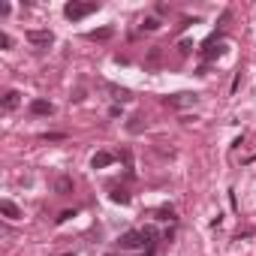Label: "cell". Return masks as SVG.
Here are the masks:
<instances>
[{
  "label": "cell",
  "mask_w": 256,
  "mask_h": 256,
  "mask_svg": "<svg viewBox=\"0 0 256 256\" xmlns=\"http://www.w3.org/2000/svg\"><path fill=\"white\" fill-rule=\"evenodd\" d=\"M97 9H100V3H94V0H88V3H82V0H72V3L63 6V15H66L69 21H82L85 15H91V12H97Z\"/></svg>",
  "instance_id": "6da1fadb"
},
{
  "label": "cell",
  "mask_w": 256,
  "mask_h": 256,
  "mask_svg": "<svg viewBox=\"0 0 256 256\" xmlns=\"http://www.w3.org/2000/svg\"><path fill=\"white\" fill-rule=\"evenodd\" d=\"M27 43L30 46H40V49H49L54 43V33L51 30H27Z\"/></svg>",
  "instance_id": "7a4b0ae2"
},
{
  "label": "cell",
  "mask_w": 256,
  "mask_h": 256,
  "mask_svg": "<svg viewBox=\"0 0 256 256\" xmlns=\"http://www.w3.org/2000/svg\"><path fill=\"white\" fill-rule=\"evenodd\" d=\"M142 244H145V232H142V229H130V232L121 235V247H124V250H136V247H142Z\"/></svg>",
  "instance_id": "3957f363"
},
{
  "label": "cell",
  "mask_w": 256,
  "mask_h": 256,
  "mask_svg": "<svg viewBox=\"0 0 256 256\" xmlns=\"http://www.w3.org/2000/svg\"><path fill=\"white\" fill-rule=\"evenodd\" d=\"M196 102V94H172L166 97V105H175V108H184V105H193Z\"/></svg>",
  "instance_id": "277c9868"
},
{
  "label": "cell",
  "mask_w": 256,
  "mask_h": 256,
  "mask_svg": "<svg viewBox=\"0 0 256 256\" xmlns=\"http://www.w3.org/2000/svg\"><path fill=\"white\" fill-rule=\"evenodd\" d=\"M30 112H33V115H54V105H51L49 100H33V102H30Z\"/></svg>",
  "instance_id": "5b68a950"
},
{
  "label": "cell",
  "mask_w": 256,
  "mask_h": 256,
  "mask_svg": "<svg viewBox=\"0 0 256 256\" xmlns=\"http://www.w3.org/2000/svg\"><path fill=\"white\" fill-rule=\"evenodd\" d=\"M112 163H115V154H108V151H100V154H94V160H91L94 169H105V166H112Z\"/></svg>",
  "instance_id": "8992f818"
},
{
  "label": "cell",
  "mask_w": 256,
  "mask_h": 256,
  "mask_svg": "<svg viewBox=\"0 0 256 256\" xmlns=\"http://www.w3.org/2000/svg\"><path fill=\"white\" fill-rule=\"evenodd\" d=\"M0 211H3L9 220H18V217H21V208H18L12 199H3V202H0Z\"/></svg>",
  "instance_id": "52a82bcc"
},
{
  "label": "cell",
  "mask_w": 256,
  "mask_h": 256,
  "mask_svg": "<svg viewBox=\"0 0 256 256\" xmlns=\"http://www.w3.org/2000/svg\"><path fill=\"white\" fill-rule=\"evenodd\" d=\"M112 36H115V27H100V30H91V33H88V40L102 43V40H112Z\"/></svg>",
  "instance_id": "ba28073f"
},
{
  "label": "cell",
  "mask_w": 256,
  "mask_h": 256,
  "mask_svg": "<svg viewBox=\"0 0 256 256\" xmlns=\"http://www.w3.org/2000/svg\"><path fill=\"white\" fill-rule=\"evenodd\" d=\"M18 102H21V94L18 91H6V97H3V108H6V112L18 108Z\"/></svg>",
  "instance_id": "9c48e42d"
},
{
  "label": "cell",
  "mask_w": 256,
  "mask_h": 256,
  "mask_svg": "<svg viewBox=\"0 0 256 256\" xmlns=\"http://www.w3.org/2000/svg\"><path fill=\"white\" fill-rule=\"evenodd\" d=\"M108 91H112V94H115V100H121V102L133 100V94H130L127 88H118V85H108Z\"/></svg>",
  "instance_id": "30bf717a"
},
{
  "label": "cell",
  "mask_w": 256,
  "mask_h": 256,
  "mask_svg": "<svg viewBox=\"0 0 256 256\" xmlns=\"http://www.w3.org/2000/svg\"><path fill=\"white\" fill-rule=\"evenodd\" d=\"M54 190H57L60 196H66V193H72V181H69V178H57V184H54Z\"/></svg>",
  "instance_id": "8fae6325"
},
{
  "label": "cell",
  "mask_w": 256,
  "mask_h": 256,
  "mask_svg": "<svg viewBox=\"0 0 256 256\" xmlns=\"http://www.w3.org/2000/svg\"><path fill=\"white\" fill-rule=\"evenodd\" d=\"M157 220H175V208H172V205H163V208L157 211Z\"/></svg>",
  "instance_id": "7c38bea8"
},
{
  "label": "cell",
  "mask_w": 256,
  "mask_h": 256,
  "mask_svg": "<svg viewBox=\"0 0 256 256\" xmlns=\"http://www.w3.org/2000/svg\"><path fill=\"white\" fill-rule=\"evenodd\" d=\"M142 121H145L142 115H133V118H130V124H127V130H130V133H142V127H145Z\"/></svg>",
  "instance_id": "4fadbf2b"
},
{
  "label": "cell",
  "mask_w": 256,
  "mask_h": 256,
  "mask_svg": "<svg viewBox=\"0 0 256 256\" xmlns=\"http://www.w3.org/2000/svg\"><path fill=\"white\" fill-rule=\"evenodd\" d=\"M112 202H118V205H130V193H127V190H115V193H112Z\"/></svg>",
  "instance_id": "5bb4252c"
},
{
  "label": "cell",
  "mask_w": 256,
  "mask_h": 256,
  "mask_svg": "<svg viewBox=\"0 0 256 256\" xmlns=\"http://www.w3.org/2000/svg\"><path fill=\"white\" fill-rule=\"evenodd\" d=\"M157 27H160L157 18H145V21H142V30H157Z\"/></svg>",
  "instance_id": "9a60e30c"
},
{
  "label": "cell",
  "mask_w": 256,
  "mask_h": 256,
  "mask_svg": "<svg viewBox=\"0 0 256 256\" xmlns=\"http://www.w3.org/2000/svg\"><path fill=\"white\" fill-rule=\"evenodd\" d=\"M60 139H66L63 133H43V142H60Z\"/></svg>",
  "instance_id": "2e32d148"
},
{
  "label": "cell",
  "mask_w": 256,
  "mask_h": 256,
  "mask_svg": "<svg viewBox=\"0 0 256 256\" xmlns=\"http://www.w3.org/2000/svg\"><path fill=\"white\" fill-rule=\"evenodd\" d=\"M178 51H181V54H190V51H193V43H190V40H181Z\"/></svg>",
  "instance_id": "e0dca14e"
},
{
  "label": "cell",
  "mask_w": 256,
  "mask_h": 256,
  "mask_svg": "<svg viewBox=\"0 0 256 256\" xmlns=\"http://www.w3.org/2000/svg\"><path fill=\"white\" fill-rule=\"evenodd\" d=\"M0 46H3V49H12V36H9V33H0Z\"/></svg>",
  "instance_id": "ac0fdd59"
},
{
  "label": "cell",
  "mask_w": 256,
  "mask_h": 256,
  "mask_svg": "<svg viewBox=\"0 0 256 256\" xmlns=\"http://www.w3.org/2000/svg\"><path fill=\"white\" fill-rule=\"evenodd\" d=\"M69 217H76V211H60V217H54V220H57V223H66Z\"/></svg>",
  "instance_id": "d6986e66"
},
{
  "label": "cell",
  "mask_w": 256,
  "mask_h": 256,
  "mask_svg": "<svg viewBox=\"0 0 256 256\" xmlns=\"http://www.w3.org/2000/svg\"><path fill=\"white\" fill-rule=\"evenodd\" d=\"M154 250H157V247H145V253H142V256H154Z\"/></svg>",
  "instance_id": "ffe728a7"
},
{
  "label": "cell",
  "mask_w": 256,
  "mask_h": 256,
  "mask_svg": "<svg viewBox=\"0 0 256 256\" xmlns=\"http://www.w3.org/2000/svg\"><path fill=\"white\" fill-rule=\"evenodd\" d=\"M63 256H72V253H63Z\"/></svg>",
  "instance_id": "44dd1931"
},
{
  "label": "cell",
  "mask_w": 256,
  "mask_h": 256,
  "mask_svg": "<svg viewBox=\"0 0 256 256\" xmlns=\"http://www.w3.org/2000/svg\"><path fill=\"white\" fill-rule=\"evenodd\" d=\"M108 256H115V253H108Z\"/></svg>",
  "instance_id": "7402d4cb"
}]
</instances>
